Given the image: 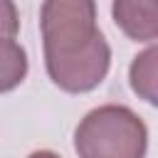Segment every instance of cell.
<instances>
[{
  "instance_id": "2",
  "label": "cell",
  "mask_w": 158,
  "mask_h": 158,
  "mask_svg": "<svg viewBox=\"0 0 158 158\" xmlns=\"http://www.w3.org/2000/svg\"><path fill=\"white\" fill-rule=\"evenodd\" d=\"M146 126L126 106L106 104L89 111L74 131L79 158H143Z\"/></svg>"
},
{
  "instance_id": "3",
  "label": "cell",
  "mask_w": 158,
  "mask_h": 158,
  "mask_svg": "<svg viewBox=\"0 0 158 158\" xmlns=\"http://www.w3.org/2000/svg\"><path fill=\"white\" fill-rule=\"evenodd\" d=\"M116 25L136 42H151L158 32V5L156 2H114L111 7Z\"/></svg>"
},
{
  "instance_id": "6",
  "label": "cell",
  "mask_w": 158,
  "mask_h": 158,
  "mask_svg": "<svg viewBox=\"0 0 158 158\" xmlns=\"http://www.w3.org/2000/svg\"><path fill=\"white\" fill-rule=\"evenodd\" d=\"M20 30V17L12 2L0 0V40H15Z\"/></svg>"
},
{
  "instance_id": "1",
  "label": "cell",
  "mask_w": 158,
  "mask_h": 158,
  "mask_svg": "<svg viewBox=\"0 0 158 158\" xmlns=\"http://www.w3.org/2000/svg\"><path fill=\"white\" fill-rule=\"evenodd\" d=\"M47 72L64 91H89L109 72L111 49L96 27L94 2L52 0L42 5Z\"/></svg>"
},
{
  "instance_id": "4",
  "label": "cell",
  "mask_w": 158,
  "mask_h": 158,
  "mask_svg": "<svg viewBox=\"0 0 158 158\" xmlns=\"http://www.w3.org/2000/svg\"><path fill=\"white\" fill-rule=\"evenodd\" d=\"M27 74V54L15 40H0V94L15 89Z\"/></svg>"
},
{
  "instance_id": "5",
  "label": "cell",
  "mask_w": 158,
  "mask_h": 158,
  "mask_svg": "<svg viewBox=\"0 0 158 158\" xmlns=\"http://www.w3.org/2000/svg\"><path fill=\"white\" fill-rule=\"evenodd\" d=\"M156 47H148L136 62L131 64V86L136 94H141L148 104H156V89H153V77H156Z\"/></svg>"
},
{
  "instance_id": "7",
  "label": "cell",
  "mask_w": 158,
  "mask_h": 158,
  "mask_svg": "<svg viewBox=\"0 0 158 158\" xmlns=\"http://www.w3.org/2000/svg\"><path fill=\"white\" fill-rule=\"evenodd\" d=\"M30 158H59V156H54L52 151H35Z\"/></svg>"
}]
</instances>
